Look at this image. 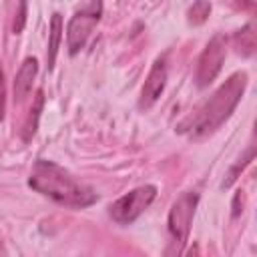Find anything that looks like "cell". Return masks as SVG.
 <instances>
[{"mask_svg": "<svg viewBox=\"0 0 257 257\" xmlns=\"http://www.w3.org/2000/svg\"><path fill=\"white\" fill-rule=\"evenodd\" d=\"M155 197H157V187L155 185H141V187L128 191L126 195L118 197L108 207V215L118 225H131L151 207Z\"/></svg>", "mask_w": 257, "mask_h": 257, "instance_id": "4", "label": "cell"}, {"mask_svg": "<svg viewBox=\"0 0 257 257\" xmlns=\"http://www.w3.org/2000/svg\"><path fill=\"white\" fill-rule=\"evenodd\" d=\"M4 255V249H2V241H0V257Z\"/></svg>", "mask_w": 257, "mask_h": 257, "instance_id": "16", "label": "cell"}, {"mask_svg": "<svg viewBox=\"0 0 257 257\" xmlns=\"http://www.w3.org/2000/svg\"><path fill=\"white\" fill-rule=\"evenodd\" d=\"M225 56H227V38L223 34H215L205 50L201 52L199 60H197V70H195V84L199 88H205L209 86L217 74L221 72L223 68V62H225Z\"/></svg>", "mask_w": 257, "mask_h": 257, "instance_id": "6", "label": "cell"}, {"mask_svg": "<svg viewBox=\"0 0 257 257\" xmlns=\"http://www.w3.org/2000/svg\"><path fill=\"white\" fill-rule=\"evenodd\" d=\"M26 10H28V6H26L24 2L18 4V14H16V18H14V26H12L14 34H20V32H22L24 22H26Z\"/></svg>", "mask_w": 257, "mask_h": 257, "instance_id": "13", "label": "cell"}, {"mask_svg": "<svg viewBox=\"0 0 257 257\" xmlns=\"http://www.w3.org/2000/svg\"><path fill=\"white\" fill-rule=\"evenodd\" d=\"M4 112H6V78H4L2 62H0V122L4 120Z\"/></svg>", "mask_w": 257, "mask_h": 257, "instance_id": "14", "label": "cell"}, {"mask_svg": "<svg viewBox=\"0 0 257 257\" xmlns=\"http://www.w3.org/2000/svg\"><path fill=\"white\" fill-rule=\"evenodd\" d=\"M36 72H38L36 58H32V56L24 58V62L20 64L16 78H14V102H22L28 96V92L32 90V82L36 78Z\"/></svg>", "mask_w": 257, "mask_h": 257, "instance_id": "8", "label": "cell"}, {"mask_svg": "<svg viewBox=\"0 0 257 257\" xmlns=\"http://www.w3.org/2000/svg\"><path fill=\"white\" fill-rule=\"evenodd\" d=\"M199 205V193L185 191L181 193L175 203L171 205L169 219H167V257H181L185 243L191 233V223Z\"/></svg>", "mask_w": 257, "mask_h": 257, "instance_id": "3", "label": "cell"}, {"mask_svg": "<svg viewBox=\"0 0 257 257\" xmlns=\"http://www.w3.org/2000/svg\"><path fill=\"white\" fill-rule=\"evenodd\" d=\"M185 257H201V255H199V247H197V245L189 247V249H187V253H185Z\"/></svg>", "mask_w": 257, "mask_h": 257, "instance_id": "15", "label": "cell"}, {"mask_svg": "<svg viewBox=\"0 0 257 257\" xmlns=\"http://www.w3.org/2000/svg\"><path fill=\"white\" fill-rule=\"evenodd\" d=\"M209 14H211V4L209 2H195L187 12V16H189L187 20H189V24L199 26L209 18Z\"/></svg>", "mask_w": 257, "mask_h": 257, "instance_id": "12", "label": "cell"}, {"mask_svg": "<svg viewBox=\"0 0 257 257\" xmlns=\"http://www.w3.org/2000/svg\"><path fill=\"white\" fill-rule=\"evenodd\" d=\"M28 185L36 193L70 209H86L98 201V195L94 193V189L80 183L64 167L46 159H38L32 165Z\"/></svg>", "mask_w": 257, "mask_h": 257, "instance_id": "2", "label": "cell"}, {"mask_svg": "<svg viewBox=\"0 0 257 257\" xmlns=\"http://www.w3.org/2000/svg\"><path fill=\"white\" fill-rule=\"evenodd\" d=\"M247 88V72H233L193 114H189L183 122H179L177 131L187 135L189 139H203L215 133L235 110L243 92Z\"/></svg>", "mask_w": 257, "mask_h": 257, "instance_id": "1", "label": "cell"}, {"mask_svg": "<svg viewBox=\"0 0 257 257\" xmlns=\"http://www.w3.org/2000/svg\"><path fill=\"white\" fill-rule=\"evenodd\" d=\"M60 40H62V16L58 12L52 14L50 18V32H48V50H46V64L48 70L54 68L56 62V54L60 48Z\"/></svg>", "mask_w": 257, "mask_h": 257, "instance_id": "9", "label": "cell"}, {"mask_svg": "<svg viewBox=\"0 0 257 257\" xmlns=\"http://www.w3.org/2000/svg\"><path fill=\"white\" fill-rule=\"evenodd\" d=\"M100 14H102L100 2H84L72 14V18L68 20V26H66V46H68L70 56L78 54L84 48L90 32L94 30V26L100 20Z\"/></svg>", "mask_w": 257, "mask_h": 257, "instance_id": "5", "label": "cell"}, {"mask_svg": "<svg viewBox=\"0 0 257 257\" xmlns=\"http://www.w3.org/2000/svg\"><path fill=\"white\" fill-rule=\"evenodd\" d=\"M239 52L243 56H251L255 52V32H253V24H247L243 30H239V34L235 36Z\"/></svg>", "mask_w": 257, "mask_h": 257, "instance_id": "11", "label": "cell"}, {"mask_svg": "<svg viewBox=\"0 0 257 257\" xmlns=\"http://www.w3.org/2000/svg\"><path fill=\"white\" fill-rule=\"evenodd\" d=\"M42 104H44V94L42 90L36 92V98H34V104L26 116V122H24V141H30L36 133V126H38V116H40V110H42Z\"/></svg>", "mask_w": 257, "mask_h": 257, "instance_id": "10", "label": "cell"}, {"mask_svg": "<svg viewBox=\"0 0 257 257\" xmlns=\"http://www.w3.org/2000/svg\"><path fill=\"white\" fill-rule=\"evenodd\" d=\"M167 84V64L165 58H157L145 78L143 90H141V98H139V108L141 110H149L163 94Z\"/></svg>", "mask_w": 257, "mask_h": 257, "instance_id": "7", "label": "cell"}]
</instances>
